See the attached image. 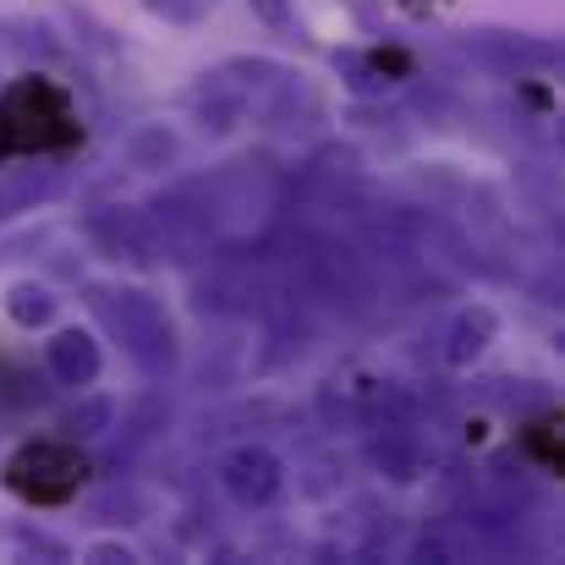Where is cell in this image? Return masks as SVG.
Returning <instances> with one entry per match:
<instances>
[{
	"instance_id": "cell-1",
	"label": "cell",
	"mask_w": 565,
	"mask_h": 565,
	"mask_svg": "<svg viewBox=\"0 0 565 565\" xmlns=\"http://www.w3.org/2000/svg\"><path fill=\"white\" fill-rule=\"evenodd\" d=\"M83 143L72 94L50 72H22L0 88V166L66 154Z\"/></svg>"
},
{
	"instance_id": "cell-2",
	"label": "cell",
	"mask_w": 565,
	"mask_h": 565,
	"mask_svg": "<svg viewBox=\"0 0 565 565\" xmlns=\"http://www.w3.org/2000/svg\"><path fill=\"white\" fill-rule=\"evenodd\" d=\"M88 308L116 330V341L127 347V358L143 369L149 379L177 374L182 363V335H177V319L160 297L138 291V286H94L88 291Z\"/></svg>"
},
{
	"instance_id": "cell-3",
	"label": "cell",
	"mask_w": 565,
	"mask_h": 565,
	"mask_svg": "<svg viewBox=\"0 0 565 565\" xmlns=\"http://www.w3.org/2000/svg\"><path fill=\"white\" fill-rule=\"evenodd\" d=\"M88 472H94V467H88V456L77 450V439H66V434H33V439H22V445L6 456L0 483H6L22 505L55 511V505H72V500L83 494Z\"/></svg>"
},
{
	"instance_id": "cell-4",
	"label": "cell",
	"mask_w": 565,
	"mask_h": 565,
	"mask_svg": "<svg viewBox=\"0 0 565 565\" xmlns=\"http://www.w3.org/2000/svg\"><path fill=\"white\" fill-rule=\"evenodd\" d=\"M467 55L500 77H544L561 66V44L539 33H511V28H467Z\"/></svg>"
},
{
	"instance_id": "cell-5",
	"label": "cell",
	"mask_w": 565,
	"mask_h": 565,
	"mask_svg": "<svg viewBox=\"0 0 565 565\" xmlns=\"http://www.w3.org/2000/svg\"><path fill=\"white\" fill-rule=\"evenodd\" d=\"M220 489L242 511H269L286 494V461L269 445H236L220 461Z\"/></svg>"
},
{
	"instance_id": "cell-6",
	"label": "cell",
	"mask_w": 565,
	"mask_h": 565,
	"mask_svg": "<svg viewBox=\"0 0 565 565\" xmlns=\"http://www.w3.org/2000/svg\"><path fill=\"white\" fill-rule=\"evenodd\" d=\"M44 374L55 379L61 390H94L99 374H105V352H99V335L94 330H83V324H61V330H50V341H44Z\"/></svg>"
},
{
	"instance_id": "cell-7",
	"label": "cell",
	"mask_w": 565,
	"mask_h": 565,
	"mask_svg": "<svg viewBox=\"0 0 565 565\" xmlns=\"http://www.w3.org/2000/svg\"><path fill=\"white\" fill-rule=\"evenodd\" d=\"M500 313L489 308V302H467L456 319H450V330H445V347H439V358H445V369H472V363H483L489 358V347L500 341Z\"/></svg>"
},
{
	"instance_id": "cell-8",
	"label": "cell",
	"mask_w": 565,
	"mask_h": 565,
	"mask_svg": "<svg viewBox=\"0 0 565 565\" xmlns=\"http://www.w3.org/2000/svg\"><path fill=\"white\" fill-rule=\"evenodd\" d=\"M0 308H6V319H11L17 330H28V335H33V330H50V324H55L61 297H55V286H50V280L22 275V280H11V286H6Z\"/></svg>"
},
{
	"instance_id": "cell-9",
	"label": "cell",
	"mask_w": 565,
	"mask_h": 565,
	"mask_svg": "<svg viewBox=\"0 0 565 565\" xmlns=\"http://www.w3.org/2000/svg\"><path fill=\"white\" fill-rule=\"evenodd\" d=\"M0 555L6 561H50V565L77 561V550L66 539H55V533H44V527H33L22 516H6L0 522Z\"/></svg>"
},
{
	"instance_id": "cell-10",
	"label": "cell",
	"mask_w": 565,
	"mask_h": 565,
	"mask_svg": "<svg viewBox=\"0 0 565 565\" xmlns=\"http://www.w3.org/2000/svg\"><path fill=\"white\" fill-rule=\"evenodd\" d=\"M369 461H374L390 483H417V478H423V450H417L406 434H395V428H384V434L369 439Z\"/></svg>"
},
{
	"instance_id": "cell-11",
	"label": "cell",
	"mask_w": 565,
	"mask_h": 565,
	"mask_svg": "<svg viewBox=\"0 0 565 565\" xmlns=\"http://www.w3.org/2000/svg\"><path fill=\"white\" fill-rule=\"evenodd\" d=\"M330 66L341 72V83L358 94V99H379V94H390L395 83L379 72L374 50H358V44H347V50H330Z\"/></svg>"
},
{
	"instance_id": "cell-12",
	"label": "cell",
	"mask_w": 565,
	"mask_h": 565,
	"mask_svg": "<svg viewBox=\"0 0 565 565\" xmlns=\"http://www.w3.org/2000/svg\"><path fill=\"white\" fill-rule=\"evenodd\" d=\"M171 160H177V132H171V127L143 121V127L127 138V166H138V171H166Z\"/></svg>"
},
{
	"instance_id": "cell-13",
	"label": "cell",
	"mask_w": 565,
	"mask_h": 565,
	"mask_svg": "<svg viewBox=\"0 0 565 565\" xmlns=\"http://www.w3.org/2000/svg\"><path fill=\"white\" fill-rule=\"evenodd\" d=\"M116 401L110 395H88V401H77L72 412H66V439H105L110 428H116Z\"/></svg>"
},
{
	"instance_id": "cell-14",
	"label": "cell",
	"mask_w": 565,
	"mask_h": 565,
	"mask_svg": "<svg viewBox=\"0 0 565 565\" xmlns=\"http://www.w3.org/2000/svg\"><path fill=\"white\" fill-rule=\"evenodd\" d=\"M522 445L539 456L544 472H561L565 467V439H561V417H555V412L539 417V423H527V428H522Z\"/></svg>"
},
{
	"instance_id": "cell-15",
	"label": "cell",
	"mask_w": 565,
	"mask_h": 565,
	"mask_svg": "<svg viewBox=\"0 0 565 565\" xmlns=\"http://www.w3.org/2000/svg\"><path fill=\"white\" fill-rule=\"evenodd\" d=\"M253 17H258L275 39H286V44H308V22H302L297 0H253Z\"/></svg>"
},
{
	"instance_id": "cell-16",
	"label": "cell",
	"mask_w": 565,
	"mask_h": 565,
	"mask_svg": "<svg viewBox=\"0 0 565 565\" xmlns=\"http://www.w3.org/2000/svg\"><path fill=\"white\" fill-rule=\"evenodd\" d=\"M83 561L88 565H138L143 555H138L132 544H121V539H94V544L83 550Z\"/></svg>"
},
{
	"instance_id": "cell-17",
	"label": "cell",
	"mask_w": 565,
	"mask_h": 565,
	"mask_svg": "<svg viewBox=\"0 0 565 565\" xmlns=\"http://www.w3.org/2000/svg\"><path fill=\"white\" fill-rule=\"evenodd\" d=\"M154 17H166V22H177V28H192V22H203V11H209V0H143Z\"/></svg>"
},
{
	"instance_id": "cell-18",
	"label": "cell",
	"mask_w": 565,
	"mask_h": 565,
	"mask_svg": "<svg viewBox=\"0 0 565 565\" xmlns=\"http://www.w3.org/2000/svg\"><path fill=\"white\" fill-rule=\"evenodd\" d=\"M439 6H445V0H439Z\"/></svg>"
}]
</instances>
